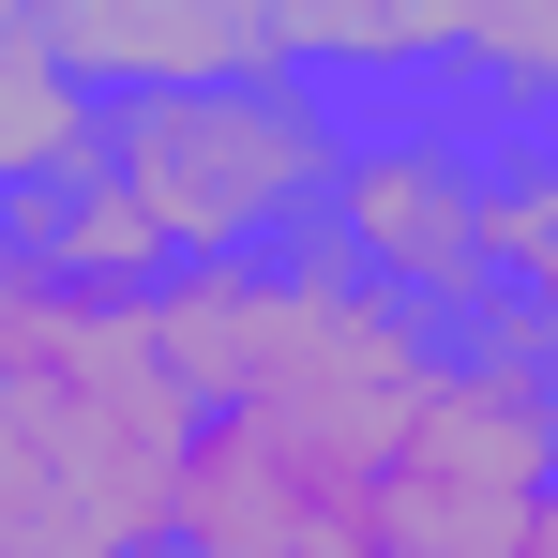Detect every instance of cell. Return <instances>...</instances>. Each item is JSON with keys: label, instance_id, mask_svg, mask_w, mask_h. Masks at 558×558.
Here are the masks:
<instances>
[{"label": "cell", "instance_id": "6", "mask_svg": "<svg viewBox=\"0 0 558 558\" xmlns=\"http://www.w3.org/2000/svg\"><path fill=\"white\" fill-rule=\"evenodd\" d=\"M438 61V46H423ZM483 106V92H468ZM483 136H498V332L558 377V121H513V106H483Z\"/></svg>", "mask_w": 558, "mask_h": 558}, {"label": "cell", "instance_id": "3", "mask_svg": "<svg viewBox=\"0 0 558 558\" xmlns=\"http://www.w3.org/2000/svg\"><path fill=\"white\" fill-rule=\"evenodd\" d=\"M92 167L167 227V257H182V272L287 257V242H317L332 167H348V76L287 31L272 61H242V76L121 92V106L92 121Z\"/></svg>", "mask_w": 558, "mask_h": 558}, {"label": "cell", "instance_id": "9", "mask_svg": "<svg viewBox=\"0 0 558 558\" xmlns=\"http://www.w3.org/2000/svg\"><path fill=\"white\" fill-rule=\"evenodd\" d=\"M167 558H182V544H167Z\"/></svg>", "mask_w": 558, "mask_h": 558}, {"label": "cell", "instance_id": "8", "mask_svg": "<svg viewBox=\"0 0 558 558\" xmlns=\"http://www.w3.org/2000/svg\"><path fill=\"white\" fill-rule=\"evenodd\" d=\"M544 558H558V529H544Z\"/></svg>", "mask_w": 558, "mask_h": 558}, {"label": "cell", "instance_id": "5", "mask_svg": "<svg viewBox=\"0 0 558 558\" xmlns=\"http://www.w3.org/2000/svg\"><path fill=\"white\" fill-rule=\"evenodd\" d=\"M182 558H377V453L211 408L182 468Z\"/></svg>", "mask_w": 558, "mask_h": 558}, {"label": "cell", "instance_id": "4", "mask_svg": "<svg viewBox=\"0 0 558 558\" xmlns=\"http://www.w3.org/2000/svg\"><path fill=\"white\" fill-rule=\"evenodd\" d=\"M558 529V377L513 332H468L453 377L377 453V558H544Z\"/></svg>", "mask_w": 558, "mask_h": 558}, {"label": "cell", "instance_id": "7", "mask_svg": "<svg viewBox=\"0 0 558 558\" xmlns=\"http://www.w3.org/2000/svg\"><path fill=\"white\" fill-rule=\"evenodd\" d=\"M438 76L483 92V106H513V121H558V15H529V31H453Z\"/></svg>", "mask_w": 558, "mask_h": 558}, {"label": "cell", "instance_id": "2", "mask_svg": "<svg viewBox=\"0 0 558 558\" xmlns=\"http://www.w3.org/2000/svg\"><path fill=\"white\" fill-rule=\"evenodd\" d=\"M151 317H167V363H182L196 423H211V408H257V423H317V438L392 453V438H408V408L453 377V332H438V317H408L392 287H363L332 242L182 272Z\"/></svg>", "mask_w": 558, "mask_h": 558}, {"label": "cell", "instance_id": "1", "mask_svg": "<svg viewBox=\"0 0 558 558\" xmlns=\"http://www.w3.org/2000/svg\"><path fill=\"white\" fill-rule=\"evenodd\" d=\"M196 392L151 302L61 287L0 242V558H167Z\"/></svg>", "mask_w": 558, "mask_h": 558}]
</instances>
